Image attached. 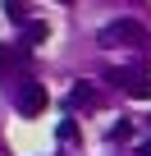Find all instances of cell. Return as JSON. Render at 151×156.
<instances>
[{"instance_id":"obj_2","label":"cell","mask_w":151,"mask_h":156,"mask_svg":"<svg viewBox=\"0 0 151 156\" xmlns=\"http://www.w3.org/2000/svg\"><path fill=\"white\" fill-rule=\"evenodd\" d=\"M46 110V87L41 83H23V92H19V115H41Z\"/></svg>"},{"instance_id":"obj_3","label":"cell","mask_w":151,"mask_h":156,"mask_svg":"<svg viewBox=\"0 0 151 156\" xmlns=\"http://www.w3.org/2000/svg\"><path fill=\"white\" fill-rule=\"evenodd\" d=\"M110 78L124 92H133V97H151V78H133V73H110Z\"/></svg>"},{"instance_id":"obj_5","label":"cell","mask_w":151,"mask_h":156,"mask_svg":"<svg viewBox=\"0 0 151 156\" xmlns=\"http://www.w3.org/2000/svg\"><path fill=\"white\" fill-rule=\"evenodd\" d=\"M92 101H96V92H92V83H78V87L69 92V106H92Z\"/></svg>"},{"instance_id":"obj_6","label":"cell","mask_w":151,"mask_h":156,"mask_svg":"<svg viewBox=\"0 0 151 156\" xmlns=\"http://www.w3.org/2000/svg\"><path fill=\"white\" fill-rule=\"evenodd\" d=\"M46 37H50V28H46V23H28V28H23V41H28V46H41Z\"/></svg>"},{"instance_id":"obj_4","label":"cell","mask_w":151,"mask_h":156,"mask_svg":"<svg viewBox=\"0 0 151 156\" xmlns=\"http://www.w3.org/2000/svg\"><path fill=\"white\" fill-rule=\"evenodd\" d=\"M5 19L23 28V23H28V0H5Z\"/></svg>"},{"instance_id":"obj_9","label":"cell","mask_w":151,"mask_h":156,"mask_svg":"<svg viewBox=\"0 0 151 156\" xmlns=\"http://www.w3.org/2000/svg\"><path fill=\"white\" fill-rule=\"evenodd\" d=\"M128 133H133V124H115V129H110V138H115V142H124Z\"/></svg>"},{"instance_id":"obj_8","label":"cell","mask_w":151,"mask_h":156,"mask_svg":"<svg viewBox=\"0 0 151 156\" xmlns=\"http://www.w3.org/2000/svg\"><path fill=\"white\" fill-rule=\"evenodd\" d=\"M60 138H64V142H78V124L64 119V124H60Z\"/></svg>"},{"instance_id":"obj_1","label":"cell","mask_w":151,"mask_h":156,"mask_svg":"<svg viewBox=\"0 0 151 156\" xmlns=\"http://www.w3.org/2000/svg\"><path fill=\"white\" fill-rule=\"evenodd\" d=\"M101 41H124V46H146L151 37H146V28L142 23H133V19H115L105 32H101Z\"/></svg>"},{"instance_id":"obj_7","label":"cell","mask_w":151,"mask_h":156,"mask_svg":"<svg viewBox=\"0 0 151 156\" xmlns=\"http://www.w3.org/2000/svg\"><path fill=\"white\" fill-rule=\"evenodd\" d=\"M19 64V46H0V73H9Z\"/></svg>"}]
</instances>
